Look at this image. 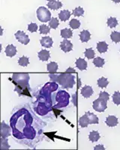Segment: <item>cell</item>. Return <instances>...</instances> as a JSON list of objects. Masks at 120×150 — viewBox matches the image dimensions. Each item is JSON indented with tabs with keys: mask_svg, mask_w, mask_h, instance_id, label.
Instances as JSON below:
<instances>
[{
	"mask_svg": "<svg viewBox=\"0 0 120 150\" xmlns=\"http://www.w3.org/2000/svg\"><path fill=\"white\" fill-rule=\"evenodd\" d=\"M11 135V130L10 128L7 125H5L4 122H2V132H1V136L2 137H7Z\"/></svg>",
	"mask_w": 120,
	"mask_h": 150,
	"instance_id": "cell-19",
	"label": "cell"
},
{
	"mask_svg": "<svg viewBox=\"0 0 120 150\" xmlns=\"http://www.w3.org/2000/svg\"><path fill=\"white\" fill-rule=\"evenodd\" d=\"M48 8L52 10H58L60 8L62 7V3L59 1H53V2H49L47 3Z\"/></svg>",
	"mask_w": 120,
	"mask_h": 150,
	"instance_id": "cell-17",
	"label": "cell"
},
{
	"mask_svg": "<svg viewBox=\"0 0 120 150\" xmlns=\"http://www.w3.org/2000/svg\"><path fill=\"white\" fill-rule=\"evenodd\" d=\"M61 36L64 39H68L73 36V33L72 31L69 29H63L60 32Z\"/></svg>",
	"mask_w": 120,
	"mask_h": 150,
	"instance_id": "cell-22",
	"label": "cell"
},
{
	"mask_svg": "<svg viewBox=\"0 0 120 150\" xmlns=\"http://www.w3.org/2000/svg\"><path fill=\"white\" fill-rule=\"evenodd\" d=\"M86 114L87 115L88 117H89V122H90V125L91 124H98L99 121H98V116L95 115L94 113L90 112H86Z\"/></svg>",
	"mask_w": 120,
	"mask_h": 150,
	"instance_id": "cell-23",
	"label": "cell"
},
{
	"mask_svg": "<svg viewBox=\"0 0 120 150\" xmlns=\"http://www.w3.org/2000/svg\"><path fill=\"white\" fill-rule=\"evenodd\" d=\"M28 30H29L30 33H36L37 30H38V26H37V24L34 23H31L30 24H29V26H28Z\"/></svg>",
	"mask_w": 120,
	"mask_h": 150,
	"instance_id": "cell-35",
	"label": "cell"
},
{
	"mask_svg": "<svg viewBox=\"0 0 120 150\" xmlns=\"http://www.w3.org/2000/svg\"><path fill=\"white\" fill-rule=\"evenodd\" d=\"M38 58L41 61H47L50 57V52L47 50H42L41 51L38 53Z\"/></svg>",
	"mask_w": 120,
	"mask_h": 150,
	"instance_id": "cell-15",
	"label": "cell"
},
{
	"mask_svg": "<svg viewBox=\"0 0 120 150\" xmlns=\"http://www.w3.org/2000/svg\"><path fill=\"white\" fill-rule=\"evenodd\" d=\"M114 3H119L120 0H112Z\"/></svg>",
	"mask_w": 120,
	"mask_h": 150,
	"instance_id": "cell-39",
	"label": "cell"
},
{
	"mask_svg": "<svg viewBox=\"0 0 120 150\" xmlns=\"http://www.w3.org/2000/svg\"><path fill=\"white\" fill-rule=\"evenodd\" d=\"M107 24V26L113 29V28H115L118 25V21H117V19L116 17H110V18H108Z\"/></svg>",
	"mask_w": 120,
	"mask_h": 150,
	"instance_id": "cell-25",
	"label": "cell"
},
{
	"mask_svg": "<svg viewBox=\"0 0 120 150\" xmlns=\"http://www.w3.org/2000/svg\"><path fill=\"white\" fill-rule=\"evenodd\" d=\"M94 149H95V150H98V149H103V150H104V149H105V148H104V147L102 145L96 146L95 147Z\"/></svg>",
	"mask_w": 120,
	"mask_h": 150,
	"instance_id": "cell-38",
	"label": "cell"
},
{
	"mask_svg": "<svg viewBox=\"0 0 120 150\" xmlns=\"http://www.w3.org/2000/svg\"><path fill=\"white\" fill-rule=\"evenodd\" d=\"M90 38H91V34L88 30H83L80 33V39L82 42H88L90 40Z\"/></svg>",
	"mask_w": 120,
	"mask_h": 150,
	"instance_id": "cell-13",
	"label": "cell"
},
{
	"mask_svg": "<svg viewBox=\"0 0 120 150\" xmlns=\"http://www.w3.org/2000/svg\"><path fill=\"white\" fill-rule=\"evenodd\" d=\"M36 14H37L38 21L42 23H47L51 20V13L45 7L38 8Z\"/></svg>",
	"mask_w": 120,
	"mask_h": 150,
	"instance_id": "cell-3",
	"label": "cell"
},
{
	"mask_svg": "<svg viewBox=\"0 0 120 150\" xmlns=\"http://www.w3.org/2000/svg\"><path fill=\"white\" fill-rule=\"evenodd\" d=\"M84 14V10L83 8L77 7L73 11V15L74 17H81Z\"/></svg>",
	"mask_w": 120,
	"mask_h": 150,
	"instance_id": "cell-33",
	"label": "cell"
},
{
	"mask_svg": "<svg viewBox=\"0 0 120 150\" xmlns=\"http://www.w3.org/2000/svg\"><path fill=\"white\" fill-rule=\"evenodd\" d=\"M66 73H69V74H71V73H73V74H74V73H76V71H75V70H74V68H69L68 69L67 71H66Z\"/></svg>",
	"mask_w": 120,
	"mask_h": 150,
	"instance_id": "cell-37",
	"label": "cell"
},
{
	"mask_svg": "<svg viewBox=\"0 0 120 150\" xmlns=\"http://www.w3.org/2000/svg\"><path fill=\"white\" fill-rule=\"evenodd\" d=\"M89 140L92 143H95V142L98 141L100 139V134L98 133V131H92L89 133Z\"/></svg>",
	"mask_w": 120,
	"mask_h": 150,
	"instance_id": "cell-21",
	"label": "cell"
},
{
	"mask_svg": "<svg viewBox=\"0 0 120 150\" xmlns=\"http://www.w3.org/2000/svg\"><path fill=\"white\" fill-rule=\"evenodd\" d=\"M105 122L109 127H115L119 123L118 118L115 116H109L107 117Z\"/></svg>",
	"mask_w": 120,
	"mask_h": 150,
	"instance_id": "cell-10",
	"label": "cell"
},
{
	"mask_svg": "<svg viewBox=\"0 0 120 150\" xmlns=\"http://www.w3.org/2000/svg\"><path fill=\"white\" fill-rule=\"evenodd\" d=\"M69 26L72 29H77L80 26V22L77 19H72L69 23Z\"/></svg>",
	"mask_w": 120,
	"mask_h": 150,
	"instance_id": "cell-27",
	"label": "cell"
},
{
	"mask_svg": "<svg viewBox=\"0 0 120 150\" xmlns=\"http://www.w3.org/2000/svg\"><path fill=\"white\" fill-rule=\"evenodd\" d=\"M113 101L116 105H120V92H115L113 95Z\"/></svg>",
	"mask_w": 120,
	"mask_h": 150,
	"instance_id": "cell-34",
	"label": "cell"
},
{
	"mask_svg": "<svg viewBox=\"0 0 120 150\" xmlns=\"http://www.w3.org/2000/svg\"><path fill=\"white\" fill-rule=\"evenodd\" d=\"M18 64L20 66L23 67H26L29 64V59L26 56H22L18 60Z\"/></svg>",
	"mask_w": 120,
	"mask_h": 150,
	"instance_id": "cell-29",
	"label": "cell"
},
{
	"mask_svg": "<svg viewBox=\"0 0 120 150\" xmlns=\"http://www.w3.org/2000/svg\"><path fill=\"white\" fill-rule=\"evenodd\" d=\"M108 84H109V81L105 77H102L98 80V86L100 88H106Z\"/></svg>",
	"mask_w": 120,
	"mask_h": 150,
	"instance_id": "cell-26",
	"label": "cell"
},
{
	"mask_svg": "<svg viewBox=\"0 0 120 150\" xmlns=\"http://www.w3.org/2000/svg\"><path fill=\"white\" fill-rule=\"evenodd\" d=\"M105 63V61L104 59L101 58V57H96L93 59V64L97 68H102Z\"/></svg>",
	"mask_w": 120,
	"mask_h": 150,
	"instance_id": "cell-24",
	"label": "cell"
},
{
	"mask_svg": "<svg viewBox=\"0 0 120 150\" xmlns=\"http://www.w3.org/2000/svg\"><path fill=\"white\" fill-rule=\"evenodd\" d=\"M97 50L100 53H106L108 50V45L105 41H100L97 44Z\"/></svg>",
	"mask_w": 120,
	"mask_h": 150,
	"instance_id": "cell-16",
	"label": "cell"
},
{
	"mask_svg": "<svg viewBox=\"0 0 120 150\" xmlns=\"http://www.w3.org/2000/svg\"><path fill=\"white\" fill-rule=\"evenodd\" d=\"M47 69L50 74H55L58 70V64L55 62H50L47 65Z\"/></svg>",
	"mask_w": 120,
	"mask_h": 150,
	"instance_id": "cell-20",
	"label": "cell"
},
{
	"mask_svg": "<svg viewBox=\"0 0 120 150\" xmlns=\"http://www.w3.org/2000/svg\"><path fill=\"white\" fill-rule=\"evenodd\" d=\"M79 124L82 128H86L88 127L89 124H90V122H89V117H88L87 115L85 113L83 116H81L79 120Z\"/></svg>",
	"mask_w": 120,
	"mask_h": 150,
	"instance_id": "cell-18",
	"label": "cell"
},
{
	"mask_svg": "<svg viewBox=\"0 0 120 150\" xmlns=\"http://www.w3.org/2000/svg\"><path fill=\"white\" fill-rule=\"evenodd\" d=\"M60 48L65 53H68V52L71 51L73 49V45L68 40L64 39L60 44Z\"/></svg>",
	"mask_w": 120,
	"mask_h": 150,
	"instance_id": "cell-6",
	"label": "cell"
},
{
	"mask_svg": "<svg viewBox=\"0 0 120 150\" xmlns=\"http://www.w3.org/2000/svg\"><path fill=\"white\" fill-rule=\"evenodd\" d=\"M14 36H15L16 39L19 41V42H20L22 45H26L29 44V36L24 33V32H23V31H17V33H15V35H14Z\"/></svg>",
	"mask_w": 120,
	"mask_h": 150,
	"instance_id": "cell-5",
	"label": "cell"
},
{
	"mask_svg": "<svg viewBox=\"0 0 120 150\" xmlns=\"http://www.w3.org/2000/svg\"><path fill=\"white\" fill-rule=\"evenodd\" d=\"M107 101L104 100L103 98H98V99H96L95 101L93 102V109L97 112H104L106 109L107 108Z\"/></svg>",
	"mask_w": 120,
	"mask_h": 150,
	"instance_id": "cell-4",
	"label": "cell"
},
{
	"mask_svg": "<svg viewBox=\"0 0 120 150\" xmlns=\"http://www.w3.org/2000/svg\"><path fill=\"white\" fill-rule=\"evenodd\" d=\"M24 136L28 139H33L35 136V131L32 127H26L23 128Z\"/></svg>",
	"mask_w": 120,
	"mask_h": 150,
	"instance_id": "cell-9",
	"label": "cell"
},
{
	"mask_svg": "<svg viewBox=\"0 0 120 150\" xmlns=\"http://www.w3.org/2000/svg\"><path fill=\"white\" fill-rule=\"evenodd\" d=\"M5 53L8 57H13L17 54V48L13 45H8L5 48Z\"/></svg>",
	"mask_w": 120,
	"mask_h": 150,
	"instance_id": "cell-11",
	"label": "cell"
},
{
	"mask_svg": "<svg viewBox=\"0 0 120 150\" xmlns=\"http://www.w3.org/2000/svg\"><path fill=\"white\" fill-rule=\"evenodd\" d=\"M99 98H103L104 100L107 101L109 100V98H110V95L107 92H101L99 94Z\"/></svg>",
	"mask_w": 120,
	"mask_h": 150,
	"instance_id": "cell-36",
	"label": "cell"
},
{
	"mask_svg": "<svg viewBox=\"0 0 120 150\" xmlns=\"http://www.w3.org/2000/svg\"><path fill=\"white\" fill-rule=\"evenodd\" d=\"M50 77L53 81L57 82L64 89H71L73 88L75 84L74 77L71 74L64 73L59 75H56L53 74H50Z\"/></svg>",
	"mask_w": 120,
	"mask_h": 150,
	"instance_id": "cell-1",
	"label": "cell"
},
{
	"mask_svg": "<svg viewBox=\"0 0 120 150\" xmlns=\"http://www.w3.org/2000/svg\"><path fill=\"white\" fill-rule=\"evenodd\" d=\"M69 96L68 93L65 91H59L56 95V101L58 104L55 106V108H64L68 106L69 103Z\"/></svg>",
	"mask_w": 120,
	"mask_h": 150,
	"instance_id": "cell-2",
	"label": "cell"
},
{
	"mask_svg": "<svg viewBox=\"0 0 120 150\" xmlns=\"http://www.w3.org/2000/svg\"><path fill=\"white\" fill-rule=\"evenodd\" d=\"M40 43H41V46L44 47L45 48H50L52 47L53 44V39H52L50 37H48V36H44V37H42L41 40H40Z\"/></svg>",
	"mask_w": 120,
	"mask_h": 150,
	"instance_id": "cell-7",
	"label": "cell"
},
{
	"mask_svg": "<svg viewBox=\"0 0 120 150\" xmlns=\"http://www.w3.org/2000/svg\"><path fill=\"white\" fill-rule=\"evenodd\" d=\"M49 25H50V27L51 29H57V27L59 25V20L57 18H55V17H53L51 18V20L49 22Z\"/></svg>",
	"mask_w": 120,
	"mask_h": 150,
	"instance_id": "cell-31",
	"label": "cell"
},
{
	"mask_svg": "<svg viewBox=\"0 0 120 150\" xmlns=\"http://www.w3.org/2000/svg\"><path fill=\"white\" fill-rule=\"evenodd\" d=\"M48 2H53V1H55V0H47Z\"/></svg>",
	"mask_w": 120,
	"mask_h": 150,
	"instance_id": "cell-40",
	"label": "cell"
},
{
	"mask_svg": "<svg viewBox=\"0 0 120 150\" xmlns=\"http://www.w3.org/2000/svg\"><path fill=\"white\" fill-rule=\"evenodd\" d=\"M71 14V13L68 10H62L59 14V18L62 22H65V21H68L70 18Z\"/></svg>",
	"mask_w": 120,
	"mask_h": 150,
	"instance_id": "cell-14",
	"label": "cell"
},
{
	"mask_svg": "<svg viewBox=\"0 0 120 150\" xmlns=\"http://www.w3.org/2000/svg\"><path fill=\"white\" fill-rule=\"evenodd\" d=\"M95 51L92 48H86L85 50V56L88 59H92L95 58Z\"/></svg>",
	"mask_w": 120,
	"mask_h": 150,
	"instance_id": "cell-28",
	"label": "cell"
},
{
	"mask_svg": "<svg viewBox=\"0 0 120 150\" xmlns=\"http://www.w3.org/2000/svg\"><path fill=\"white\" fill-rule=\"evenodd\" d=\"M75 64L77 68L80 71H85L87 68V62H86V60L82 58L77 59L76 60Z\"/></svg>",
	"mask_w": 120,
	"mask_h": 150,
	"instance_id": "cell-12",
	"label": "cell"
},
{
	"mask_svg": "<svg viewBox=\"0 0 120 150\" xmlns=\"http://www.w3.org/2000/svg\"><path fill=\"white\" fill-rule=\"evenodd\" d=\"M81 95L83 96L85 98H89L90 96H92L93 94V89L92 86H85L81 89Z\"/></svg>",
	"mask_w": 120,
	"mask_h": 150,
	"instance_id": "cell-8",
	"label": "cell"
},
{
	"mask_svg": "<svg viewBox=\"0 0 120 150\" xmlns=\"http://www.w3.org/2000/svg\"><path fill=\"white\" fill-rule=\"evenodd\" d=\"M39 32L40 34H43V35H47L48 33H50V26H47V25H41L39 27Z\"/></svg>",
	"mask_w": 120,
	"mask_h": 150,
	"instance_id": "cell-32",
	"label": "cell"
},
{
	"mask_svg": "<svg viewBox=\"0 0 120 150\" xmlns=\"http://www.w3.org/2000/svg\"><path fill=\"white\" fill-rule=\"evenodd\" d=\"M110 38H111L112 41L115 43H119L120 42V33L119 32H113L110 35Z\"/></svg>",
	"mask_w": 120,
	"mask_h": 150,
	"instance_id": "cell-30",
	"label": "cell"
}]
</instances>
